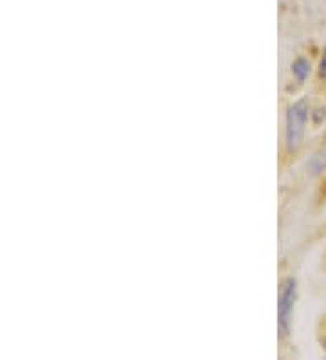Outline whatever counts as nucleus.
I'll return each mask as SVG.
<instances>
[{
  "label": "nucleus",
  "mask_w": 326,
  "mask_h": 360,
  "mask_svg": "<svg viewBox=\"0 0 326 360\" xmlns=\"http://www.w3.org/2000/svg\"><path fill=\"white\" fill-rule=\"evenodd\" d=\"M308 120V101L301 98L288 105L287 111V146L288 151H296L303 142L304 129Z\"/></svg>",
  "instance_id": "obj_1"
},
{
  "label": "nucleus",
  "mask_w": 326,
  "mask_h": 360,
  "mask_svg": "<svg viewBox=\"0 0 326 360\" xmlns=\"http://www.w3.org/2000/svg\"><path fill=\"white\" fill-rule=\"evenodd\" d=\"M296 297H297V284L294 278H287L283 282L281 291H279V333L281 337H287L290 331V322L292 315H294V306H296Z\"/></svg>",
  "instance_id": "obj_2"
},
{
  "label": "nucleus",
  "mask_w": 326,
  "mask_h": 360,
  "mask_svg": "<svg viewBox=\"0 0 326 360\" xmlns=\"http://www.w3.org/2000/svg\"><path fill=\"white\" fill-rule=\"evenodd\" d=\"M292 73H294V77H296L299 82H304L310 73L308 60H306V58H297V60L292 64Z\"/></svg>",
  "instance_id": "obj_3"
},
{
  "label": "nucleus",
  "mask_w": 326,
  "mask_h": 360,
  "mask_svg": "<svg viewBox=\"0 0 326 360\" xmlns=\"http://www.w3.org/2000/svg\"><path fill=\"white\" fill-rule=\"evenodd\" d=\"M325 166H326V157H322V155H315V157L310 160V167H312L313 175L321 173V169H325Z\"/></svg>",
  "instance_id": "obj_4"
},
{
  "label": "nucleus",
  "mask_w": 326,
  "mask_h": 360,
  "mask_svg": "<svg viewBox=\"0 0 326 360\" xmlns=\"http://www.w3.org/2000/svg\"><path fill=\"white\" fill-rule=\"evenodd\" d=\"M319 75H321L322 79H326V48H325V51H322L321 64H319Z\"/></svg>",
  "instance_id": "obj_5"
}]
</instances>
